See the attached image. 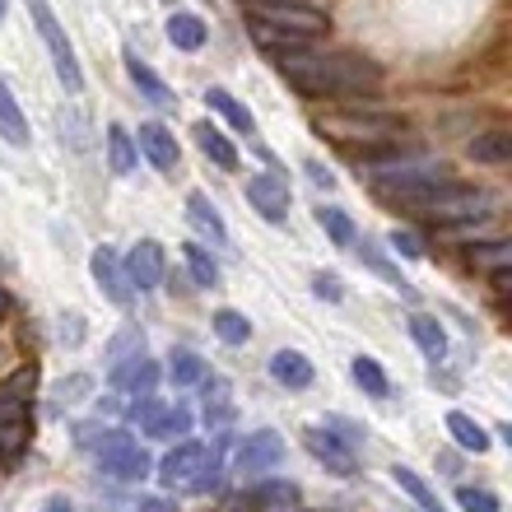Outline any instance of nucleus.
I'll list each match as a JSON object with an SVG mask.
<instances>
[{"label":"nucleus","instance_id":"obj_46","mask_svg":"<svg viewBox=\"0 0 512 512\" xmlns=\"http://www.w3.org/2000/svg\"><path fill=\"white\" fill-rule=\"evenodd\" d=\"M140 512H168V503H163V499H145V503H140Z\"/></svg>","mask_w":512,"mask_h":512},{"label":"nucleus","instance_id":"obj_8","mask_svg":"<svg viewBox=\"0 0 512 512\" xmlns=\"http://www.w3.org/2000/svg\"><path fill=\"white\" fill-rule=\"evenodd\" d=\"M126 284L131 289H140V294H149V289H159L163 284V247L154 243V238H140V243L131 247V256H126Z\"/></svg>","mask_w":512,"mask_h":512},{"label":"nucleus","instance_id":"obj_32","mask_svg":"<svg viewBox=\"0 0 512 512\" xmlns=\"http://www.w3.org/2000/svg\"><path fill=\"white\" fill-rule=\"evenodd\" d=\"M182 256H187V266H191V280H196V289H215V284H219L215 256L205 252L201 243H182Z\"/></svg>","mask_w":512,"mask_h":512},{"label":"nucleus","instance_id":"obj_16","mask_svg":"<svg viewBox=\"0 0 512 512\" xmlns=\"http://www.w3.org/2000/svg\"><path fill=\"white\" fill-rule=\"evenodd\" d=\"M270 378L280 382V387H312V364H308V354H298V350H280V354H270Z\"/></svg>","mask_w":512,"mask_h":512},{"label":"nucleus","instance_id":"obj_23","mask_svg":"<svg viewBox=\"0 0 512 512\" xmlns=\"http://www.w3.org/2000/svg\"><path fill=\"white\" fill-rule=\"evenodd\" d=\"M0 135H5L14 149L28 145V117H24V108L14 103V94H10V84L5 80H0Z\"/></svg>","mask_w":512,"mask_h":512},{"label":"nucleus","instance_id":"obj_12","mask_svg":"<svg viewBox=\"0 0 512 512\" xmlns=\"http://www.w3.org/2000/svg\"><path fill=\"white\" fill-rule=\"evenodd\" d=\"M303 447H308L312 457L322 461L331 475H354V452L340 443L336 433H326V429H303Z\"/></svg>","mask_w":512,"mask_h":512},{"label":"nucleus","instance_id":"obj_33","mask_svg":"<svg viewBox=\"0 0 512 512\" xmlns=\"http://www.w3.org/2000/svg\"><path fill=\"white\" fill-rule=\"evenodd\" d=\"M350 373H354V382H359L368 396H378V401H387L391 396V382H387V373H382L378 359H364V354H359V359L350 364Z\"/></svg>","mask_w":512,"mask_h":512},{"label":"nucleus","instance_id":"obj_18","mask_svg":"<svg viewBox=\"0 0 512 512\" xmlns=\"http://www.w3.org/2000/svg\"><path fill=\"white\" fill-rule=\"evenodd\" d=\"M191 424H196V415H191V405H163L159 419L149 424V438H163V443H187Z\"/></svg>","mask_w":512,"mask_h":512},{"label":"nucleus","instance_id":"obj_11","mask_svg":"<svg viewBox=\"0 0 512 512\" xmlns=\"http://www.w3.org/2000/svg\"><path fill=\"white\" fill-rule=\"evenodd\" d=\"M284 461V438L275 429H261V433H252L243 447H238V471H247V475H256V471H275Z\"/></svg>","mask_w":512,"mask_h":512},{"label":"nucleus","instance_id":"obj_4","mask_svg":"<svg viewBox=\"0 0 512 512\" xmlns=\"http://www.w3.org/2000/svg\"><path fill=\"white\" fill-rule=\"evenodd\" d=\"M247 14L256 24L284 28V33H298V38H317L326 33V14L317 5H303V0H247Z\"/></svg>","mask_w":512,"mask_h":512},{"label":"nucleus","instance_id":"obj_47","mask_svg":"<svg viewBox=\"0 0 512 512\" xmlns=\"http://www.w3.org/2000/svg\"><path fill=\"white\" fill-rule=\"evenodd\" d=\"M5 312H10V294H5V289H0V317H5Z\"/></svg>","mask_w":512,"mask_h":512},{"label":"nucleus","instance_id":"obj_37","mask_svg":"<svg viewBox=\"0 0 512 512\" xmlns=\"http://www.w3.org/2000/svg\"><path fill=\"white\" fill-rule=\"evenodd\" d=\"M135 354H145V336H140L135 326H126L122 336L108 345V359H112V368H117V364H126V359H135Z\"/></svg>","mask_w":512,"mask_h":512},{"label":"nucleus","instance_id":"obj_13","mask_svg":"<svg viewBox=\"0 0 512 512\" xmlns=\"http://www.w3.org/2000/svg\"><path fill=\"white\" fill-rule=\"evenodd\" d=\"M89 270H94L98 289H103L117 308H126V303H131V284H126V270H122V261H117V252H112V247H98V252L89 256Z\"/></svg>","mask_w":512,"mask_h":512},{"label":"nucleus","instance_id":"obj_1","mask_svg":"<svg viewBox=\"0 0 512 512\" xmlns=\"http://www.w3.org/2000/svg\"><path fill=\"white\" fill-rule=\"evenodd\" d=\"M280 75L303 98H350V94H364V89H378L382 84L378 61L345 56V52H336V56L289 52V56H280Z\"/></svg>","mask_w":512,"mask_h":512},{"label":"nucleus","instance_id":"obj_26","mask_svg":"<svg viewBox=\"0 0 512 512\" xmlns=\"http://www.w3.org/2000/svg\"><path fill=\"white\" fill-rule=\"evenodd\" d=\"M205 103L224 117V122L233 126V131H247V135H256V122H252V112L238 103V98L229 94V89H205Z\"/></svg>","mask_w":512,"mask_h":512},{"label":"nucleus","instance_id":"obj_3","mask_svg":"<svg viewBox=\"0 0 512 512\" xmlns=\"http://www.w3.org/2000/svg\"><path fill=\"white\" fill-rule=\"evenodd\" d=\"M28 14H33V24H38L42 42H47V52H52L56 80L66 84L70 94H80V89H84L80 61H75V47H70V38H66V28H61V19H56V14H52V5H47V0H28Z\"/></svg>","mask_w":512,"mask_h":512},{"label":"nucleus","instance_id":"obj_39","mask_svg":"<svg viewBox=\"0 0 512 512\" xmlns=\"http://www.w3.org/2000/svg\"><path fill=\"white\" fill-rule=\"evenodd\" d=\"M457 508H461V512H499V499H494L489 489L461 485V489H457Z\"/></svg>","mask_w":512,"mask_h":512},{"label":"nucleus","instance_id":"obj_10","mask_svg":"<svg viewBox=\"0 0 512 512\" xmlns=\"http://www.w3.org/2000/svg\"><path fill=\"white\" fill-rule=\"evenodd\" d=\"M135 145H140V154H145L159 173H177V163H182V149H177V135H168V126L159 122H145L140 131L131 135Z\"/></svg>","mask_w":512,"mask_h":512},{"label":"nucleus","instance_id":"obj_22","mask_svg":"<svg viewBox=\"0 0 512 512\" xmlns=\"http://www.w3.org/2000/svg\"><path fill=\"white\" fill-rule=\"evenodd\" d=\"M247 499L256 503V512H294L298 485H289V480H266V485H256Z\"/></svg>","mask_w":512,"mask_h":512},{"label":"nucleus","instance_id":"obj_19","mask_svg":"<svg viewBox=\"0 0 512 512\" xmlns=\"http://www.w3.org/2000/svg\"><path fill=\"white\" fill-rule=\"evenodd\" d=\"M447 433H452V443L461 447V452H475V457H485L489 452V433L480 419H471L466 410H452L447 415Z\"/></svg>","mask_w":512,"mask_h":512},{"label":"nucleus","instance_id":"obj_7","mask_svg":"<svg viewBox=\"0 0 512 512\" xmlns=\"http://www.w3.org/2000/svg\"><path fill=\"white\" fill-rule=\"evenodd\" d=\"M33 438V419H28V401L0 396V461H14Z\"/></svg>","mask_w":512,"mask_h":512},{"label":"nucleus","instance_id":"obj_29","mask_svg":"<svg viewBox=\"0 0 512 512\" xmlns=\"http://www.w3.org/2000/svg\"><path fill=\"white\" fill-rule=\"evenodd\" d=\"M108 163H112V173L117 177L135 173V140H131V131L117 126V122L108 126Z\"/></svg>","mask_w":512,"mask_h":512},{"label":"nucleus","instance_id":"obj_2","mask_svg":"<svg viewBox=\"0 0 512 512\" xmlns=\"http://www.w3.org/2000/svg\"><path fill=\"white\" fill-rule=\"evenodd\" d=\"M317 131L331 135V140H364V145H382V140H396L405 131V122L396 112H364V108H340V112H326L317 117Z\"/></svg>","mask_w":512,"mask_h":512},{"label":"nucleus","instance_id":"obj_6","mask_svg":"<svg viewBox=\"0 0 512 512\" xmlns=\"http://www.w3.org/2000/svg\"><path fill=\"white\" fill-rule=\"evenodd\" d=\"M205 457H210V452H205L201 443H191V438L187 443H177L159 466V485L163 489H191L196 485V475L205 471Z\"/></svg>","mask_w":512,"mask_h":512},{"label":"nucleus","instance_id":"obj_24","mask_svg":"<svg viewBox=\"0 0 512 512\" xmlns=\"http://www.w3.org/2000/svg\"><path fill=\"white\" fill-rule=\"evenodd\" d=\"M410 336H415V345L429 354L433 364H438V359H447V336H443V326H438V317L415 312V317H410Z\"/></svg>","mask_w":512,"mask_h":512},{"label":"nucleus","instance_id":"obj_17","mask_svg":"<svg viewBox=\"0 0 512 512\" xmlns=\"http://www.w3.org/2000/svg\"><path fill=\"white\" fill-rule=\"evenodd\" d=\"M187 219L205 233V238H215L219 247L229 243V224H224V215L210 205V196H205V191H191V196H187Z\"/></svg>","mask_w":512,"mask_h":512},{"label":"nucleus","instance_id":"obj_31","mask_svg":"<svg viewBox=\"0 0 512 512\" xmlns=\"http://www.w3.org/2000/svg\"><path fill=\"white\" fill-rule=\"evenodd\" d=\"M391 480H396V485H401L405 494H410V499L419 503V512H447L443 503H438V494H433V489L424 485V480H419V475L410 471V466H391Z\"/></svg>","mask_w":512,"mask_h":512},{"label":"nucleus","instance_id":"obj_42","mask_svg":"<svg viewBox=\"0 0 512 512\" xmlns=\"http://www.w3.org/2000/svg\"><path fill=\"white\" fill-rule=\"evenodd\" d=\"M391 247H396V252H401V256H410V261H415V256H424V247H419V238H415V233H405V229H396V233H391Z\"/></svg>","mask_w":512,"mask_h":512},{"label":"nucleus","instance_id":"obj_9","mask_svg":"<svg viewBox=\"0 0 512 512\" xmlns=\"http://www.w3.org/2000/svg\"><path fill=\"white\" fill-rule=\"evenodd\" d=\"M247 201H252V210L261 219L280 224V219L289 215V182L275 173H256L252 182H247Z\"/></svg>","mask_w":512,"mask_h":512},{"label":"nucleus","instance_id":"obj_20","mask_svg":"<svg viewBox=\"0 0 512 512\" xmlns=\"http://www.w3.org/2000/svg\"><path fill=\"white\" fill-rule=\"evenodd\" d=\"M191 135H196V145H201L205 159H215L224 173H233V168H238V149H233V140L224 131H215L210 122H201V126H191Z\"/></svg>","mask_w":512,"mask_h":512},{"label":"nucleus","instance_id":"obj_34","mask_svg":"<svg viewBox=\"0 0 512 512\" xmlns=\"http://www.w3.org/2000/svg\"><path fill=\"white\" fill-rule=\"evenodd\" d=\"M466 256H471L475 270H489V275H508V266H512V247L508 243H475Z\"/></svg>","mask_w":512,"mask_h":512},{"label":"nucleus","instance_id":"obj_14","mask_svg":"<svg viewBox=\"0 0 512 512\" xmlns=\"http://www.w3.org/2000/svg\"><path fill=\"white\" fill-rule=\"evenodd\" d=\"M154 382H159V364L145 359V354H135V359L112 368V387L131 391V396H154Z\"/></svg>","mask_w":512,"mask_h":512},{"label":"nucleus","instance_id":"obj_25","mask_svg":"<svg viewBox=\"0 0 512 512\" xmlns=\"http://www.w3.org/2000/svg\"><path fill=\"white\" fill-rule=\"evenodd\" d=\"M252 28V38L261 42V47H266L270 56H275V61H280V56H289V52H308V42L312 38H298V33H284V28H270V24H247Z\"/></svg>","mask_w":512,"mask_h":512},{"label":"nucleus","instance_id":"obj_43","mask_svg":"<svg viewBox=\"0 0 512 512\" xmlns=\"http://www.w3.org/2000/svg\"><path fill=\"white\" fill-rule=\"evenodd\" d=\"M103 438H108V429H103V424H80V429H75V443H80V447H98Z\"/></svg>","mask_w":512,"mask_h":512},{"label":"nucleus","instance_id":"obj_48","mask_svg":"<svg viewBox=\"0 0 512 512\" xmlns=\"http://www.w3.org/2000/svg\"><path fill=\"white\" fill-rule=\"evenodd\" d=\"M5 14H10V0H0V24H5Z\"/></svg>","mask_w":512,"mask_h":512},{"label":"nucleus","instance_id":"obj_30","mask_svg":"<svg viewBox=\"0 0 512 512\" xmlns=\"http://www.w3.org/2000/svg\"><path fill=\"white\" fill-rule=\"evenodd\" d=\"M471 159L475 163H508L512 159V135L508 131H485L471 140Z\"/></svg>","mask_w":512,"mask_h":512},{"label":"nucleus","instance_id":"obj_38","mask_svg":"<svg viewBox=\"0 0 512 512\" xmlns=\"http://www.w3.org/2000/svg\"><path fill=\"white\" fill-rule=\"evenodd\" d=\"M94 391V378L89 373H70V378L56 382V405H70V401H84Z\"/></svg>","mask_w":512,"mask_h":512},{"label":"nucleus","instance_id":"obj_41","mask_svg":"<svg viewBox=\"0 0 512 512\" xmlns=\"http://www.w3.org/2000/svg\"><path fill=\"white\" fill-rule=\"evenodd\" d=\"M312 294L340 303V298H345V289H340V275H312Z\"/></svg>","mask_w":512,"mask_h":512},{"label":"nucleus","instance_id":"obj_15","mask_svg":"<svg viewBox=\"0 0 512 512\" xmlns=\"http://www.w3.org/2000/svg\"><path fill=\"white\" fill-rule=\"evenodd\" d=\"M126 75H131V84L135 89H140V94L149 98V103H154V108H173L177 98H173V89H168V84L159 80V75H154V70L145 66V61H140V56H135V47H126Z\"/></svg>","mask_w":512,"mask_h":512},{"label":"nucleus","instance_id":"obj_45","mask_svg":"<svg viewBox=\"0 0 512 512\" xmlns=\"http://www.w3.org/2000/svg\"><path fill=\"white\" fill-rule=\"evenodd\" d=\"M42 512H70V499H61V494H52V499L42 503Z\"/></svg>","mask_w":512,"mask_h":512},{"label":"nucleus","instance_id":"obj_44","mask_svg":"<svg viewBox=\"0 0 512 512\" xmlns=\"http://www.w3.org/2000/svg\"><path fill=\"white\" fill-rule=\"evenodd\" d=\"M308 173H312V182H317V187H331V182H336V177L326 173L322 163H308Z\"/></svg>","mask_w":512,"mask_h":512},{"label":"nucleus","instance_id":"obj_5","mask_svg":"<svg viewBox=\"0 0 512 512\" xmlns=\"http://www.w3.org/2000/svg\"><path fill=\"white\" fill-rule=\"evenodd\" d=\"M98 452V471L112 475V480H145L154 471V461L140 443H135L126 429H108V438L94 447Z\"/></svg>","mask_w":512,"mask_h":512},{"label":"nucleus","instance_id":"obj_21","mask_svg":"<svg viewBox=\"0 0 512 512\" xmlns=\"http://www.w3.org/2000/svg\"><path fill=\"white\" fill-rule=\"evenodd\" d=\"M168 42H173L177 52H201L205 47V19L201 14H187V10L168 14Z\"/></svg>","mask_w":512,"mask_h":512},{"label":"nucleus","instance_id":"obj_28","mask_svg":"<svg viewBox=\"0 0 512 512\" xmlns=\"http://www.w3.org/2000/svg\"><path fill=\"white\" fill-rule=\"evenodd\" d=\"M317 224H322L326 238H331L336 247H354V243H359V224H354L345 210H336V205H322V210H317Z\"/></svg>","mask_w":512,"mask_h":512},{"label":"nucleus","instance_id":"obj_40","mask_svg":"<svg viewBox=\"0 0 512 512\" xmlns=\"http://www.w3.org/2000/svg\"><path fill=\"white\" fill-rule=\"evenodd\" d=\"M159 410H163V401H159V396H135V401H131V410H126V415H131V424H140V429L149 433V424L159 419Z\"/></svg>","mask_w":512,"mask_h":512},{"label":"nucleus","instance_id":"obj_35","mask_svg":"<svg viewBox=\"0 0 512 512\" xmlns=\"http://www.w3.org/2000/svg\"><path fill=\"white\" fill-rule=\"evenodd\" d=\"M215 336L224 340V345H247V340H252V322H247L238 308H219L215 312Z\"/></svg>","mask_w":512,"mask_h":512},{"label":"nucleus","instance_id":"obj_36","mask_svg":"<svg viewBox=\"0 0 512 512\" xmlns=\"http://www.w3.org/2000/svg\"><path fill=\"white\" fill-rule=\"evenodd\" d=\"M168 378H173L177 387H191V382L205 378V364H201V359H196L191 350H182V354H173V364H168Z\"/></svg>","mask_w":512,"mask_h":512},{"label":"nucleus","instance_id":"obj_27","mask_svg":"<svg viewBox=\"0 0 512 512\" xmlns=\"http://www.w3.org/2000/svg\"><path fill=\"white\" fill-rule=\"evenodd\" d=\"M354 252L364 256V266H368V270H378V275H382V280L391 284V289H396V294L415 298V289H410V284L401 280V270H396V266H391V261H387V256H382V247L373 243V238H364V243H354Z\"/></svg>","mask_w":512,"mask_h":512}]
</instances>
